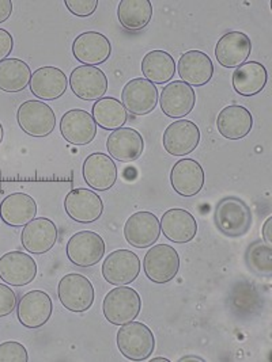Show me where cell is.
Listing matches in <instances>:
<instances>
[{"label":"cell","instance_id":"obj_1","mask_svg":"<svg viewBox=\"0 0 272 362\" xmlns=\"http://www.w3.org/2000/svg\"><path fill=\"white\" fill-rule=\"evenodd\" d=\"M214 223L222 235L232 239L242 238L252 227V211L241 198L234 196L222 198L215 206Z\"/></svg>","mask_w":272,"mask_h":362},{"label":"cell","instance_id":"obj_2","mask_svg":"<svg viewBox=\"0 0 272 362\" xmlns=\"http://www.w3.org/2000/svg\"><path fill=\"white\" fill-rule=\"evenodd\" d=\"M140 311L142 298L134 288L127 285L109 291L102 303L105 319L115 326H123L135 320Z\"/></svg>","mask_w":272,"mask_h":362},{"label":"cell","instance_id":"obj_3","mask_svg":"<svg viewBox=\"0 0 272 362\" xmlns=\"http://www.w3.org/2000/svg\"><path fill=\"white\" fill-rule=\"evenodd\" d=\"M120 353L130 361H144L155 350L153 331L142 322H130L118 331Z\"/></svg>","mask_w":272,"mask_h":362},{"label":"cell","instance_id":"obj_4","mask_svg":"<svg viewBox=\"0 0 272 362\" xmlns=\"http://www.w3.org/2000/svg\"><path fill=\"white\" fill-rule=\"evenodd\" d=\"M19 128L35 139L50 136L56 127V115L44 100L30 99L23 102L17 110Z\"/></svg>","mask_w":272,"mask_h":362},{"label":"cell","instance_id":"obj_5","mask_svg":"<svg viewBox=\"0 0 272 362\" xmlns=\"http://www.w3.org/2000/svg\"><path fill=\"white\" fill-rule=\"evenodd\" d=\"M57 297L69 313H86L91 308L96 292L91 281L78 273L64 276L57 285Z\"/></svg>","mask_w":272,"mask_h":362},{"label":"cell","instance_id":"obj_6","mask_svg":"<svg viewBox=\"0 0 272 362\" xmlns=\"http://www.w3.org/2000/svg\"><path fill=\"white\" fill-rule=\"evenodd\" d=\"M143 270L154 284H168L180 270V257L169 245L152 246L143 259Z\"/></svg>","mask_w":272,"mask_h":362},{"label":"cell","instance_id":"obj_7","mask_svg":"<svg viewBox=\"0 0 272 362\" xmlns=\"http://www.w3.org/2000/svg\"><path fill=\"white\" fill-rule=\"evenodd\" d=\"M105 242L97 232L81 230L72 235L68 240L67 258L78 267H91L101 262L105 255Z\"/></svg>","mask_w":272,"mask_h":362},{"label":"cell","instance_id":"obj_8","mask_svg":"<svg viewBox=\"0 0 272 362\" xmlns=\"http://www.w3.org/2000/svg\"><path fill=\"white\" fill-rule=\"evenodd\" d=\"M142 264L131 250H116L110 252L102 264V277L115 286L132 284L139 277Z\"/></svg>","mask_w":272,"mask_h":362},{"label":"cell","instance_id":"obj_9","mask_svg":"<svg viewBox=\"0 0 272 362\" xmlns=\"http://www.w3.org/2000/svg\"><path fill=\"white\" fill-rule=\"evenodd\" d=\"M52 313L51 296L44 291H30L18 301V320L26 329L42 327L51 319Z\"/></svg>","mask_w":272,"mask_h":362},{"label":"cell","instance_id":"obj_10","mask_svg":"<svg viewBox=\"0 0 272 362\" xmlns=\"http://www.w3.org/2000/svg\"><path fill=\"white\" fill-rule=\"evenodd\" d=\"M64 209L68 217L81 224L96 223L103 212L101 197L90 189H72L64 198Z\"/></svg>","mask_w":272,"mask_h":362},{"label":"cell","instance_id":"obj_11","mask_svg":"<svg viewBox=\"0 0 272 362\" xmlns=\"http://www.w3.org/2000/svg\"><path fill=\"white\" fill-rule=\"evenodd\" d=\"M157 86L144 78H135L121 91V103L132 115H150L158 103Z\"/></svg>","mask_w":272,"mask_h":362},{"label":"cell","instance_id":"obj_12","mask_svg":"<svg viewBox=\"0 0 272 362\" xmlns=\"http://www.w3.org/2000/svg\"><path fill=\"white\" fill-rule=\"evenodd\" d=\"M164 148L171 156H186L198 148L200 129L189 119H177L165 129L162 137Z\"/></svg>","mask_w":272,"mask_h":362},{"label":"cell","instance_id":"obj_13","mask_svg":"<svg viewBox=\"0 0 272 362\" xmlns=\"http://www.w3.org/2000/svg\"><path fill=\"white\" fill-rule=\"evenodd\" d=\"M123 232L130 246L136 248L152 247L161 236V224L155 214L142 211L128 217Z\"/></svg>","mask_w":272,"mask_h":362},{"label":"cell","instance_id":"obj_14","mask_svg":"<svg viewBox=\"0 0 272 362\" xmlns=\"http://www.w3.org/2000/svg\"><path fill=\"white\" fill-rule=\"evenodd\" d=\"M72 93L84 100H98L108 91V78L98 66H76L68 79Z\"/></svg>","mask_w":272,"mask_h":362},{"label":"cell","instance_id":"obj_15","mask_svg":"<svg viewBox=\"0 0 272 362\" xmlns=\"http://www.w3.org/2000/svg\"><path fill=\"white\" fill-rule=\"evenodd\" d=\"M158 100L164 115L173 119H181L193 110L196 94L187 83L174 81L164 87Z\"/></svg>","mask_w":272,"mask_h":362},{"label":"cell","instance_id":"obj_16","mask_svg":"<svg viewBox=\"0 0 272 362\" xmlns=\"http://www.w3.org/2000/svg\"><path fill=\"white\" fill-rule=\"evenodd\" d=\"M72 54L84 66H100L110 57L112 44L103 34L85 32L74 40Z\"/></svg>","mask_w":272,"mask_h":362},{"label":"cell","instance_id":"obj_17","mask_svg":"<svg viewBox=\"0 0 272 362\" xmlns=\"http://www.w3.org/2000/svg\"><path fill=\"white\" fill-rule=\"evenodd\" d=\"M82 174L86 183L97 192H106L118 182V165L115 160L102 152L91 153L82 165Z\"/></svg>","mask_w":272,"mask_h":362},{"label":"cell","instance_id":"obj_18","mask_svg":"<svg viewBox=\"0 0 272 362\" xmlns=\"http://www.w3.org/2000/svg\"><path fill=\"white\" fill-rule=\"evenodd\" d=\"M204 181L203 167L195 159L184 158L173 165L170 171V185L181 197H193L199 194L203 189Z\"/></svg>","mask_w":272,"mask_h":362},{"label":"cell","instance_id":"obj_19","mask_svg":"<svg viewBox=\"0 0 272 362\" xmlns=\"http://www.w3.org/2000/svg\"><path fill=\"white\" fill-rule=\"evenodd\" d=\"M63 139L74 146H87L97 136V124L93 115L84 109H72L60 119Z\"/></svg>","mask_w":272,"mask_h":362},{"label":"cell","instance_id":"obj_20","mask_svg":"<svg viewBox=\"0 0 272 362\" xmlns=\"http://www.w3.org/2000/svg\"><path fill=\"white\" fill-rule=\"evenodd\" d=\"M37 276V264L29 254L10 251L0 258V280L11 286H25Z\"/></svg>","mask_w":272,"mask_h":362},{"label":"cell","instance_id":"obj_21","mask_svg":"<svg viewBox=\"0 0 272 362\" xmlns=\"http://www.w3.org/2000/svg\"><path fill=\"white\" fill-rule=\"evenodd\" d=\"M57 236V227L51 218L37 217L23 227L21 242L26 251L41 255L55 247Z\"/></svg>","mask_w":272,"mask_h":362},{"label":"cell","instance_id":"obj_22","mask_svg":"<svg viewBox=\"0 0 272 362\" xmlns=\"http://www.w3.org/2000/svg\"><path fill=\"white\" fill-rule=\"evenodd\" d=\"M106 149L113 160L131 163L142 156L144 140L134 128H119L106 139Z\"/></svg>","mask_w":272,"mask_h":362},{"label":"cell","instance_id":"obj_23","mask_svg":"<svg viewBox=\"0 0 272 362\" xmlns=\"http://www.w3.org/2000/svg\"><path fill=\"white\" fill-rule=\"evenodd\" d=\"M252 53V41L242 32L223 34L215 47V57L225 68H237L246 63Z\"/></svg>","mask_w":272,"mask_h":362},{"label":"cell","instance_id":"obj_24","mask_svg":"<svg viewBox=\"0 0 272 362\" xmlns=\"http://www.w3.org/2000/svg\"><path fill=\"white\" fill-rule=\"evenodd\" d=\"M176 69L181 82L191 87H202L211 81L214 75V64L207 53L202 50H188L181 54Z\"/></svg>","mask_w":272,"mask_h":362},{"label":"cell","instance_id":"obj_25","mask_svg":"<svg viewBox=\"0 0 272 362\" xmlns=\"http://www.w3.org/2000/svg\"><path fill=\"white\" fill-rule=\"evenodd\" d=\"M29 86L34 97L42 100H55L66 94L68 79L57 66H41L32 74Z\"/></svg>","mask_w":272,"mask_h":362},{"label":"cell","instance_id":"obj_26","mask_svg":"<svg viewBox=\"0 0 272 362\" xmlns=\"http://www.w3.org/2000/svg\"><path fill=\"white\" fill-rule=\"evenodd\" d=\"M159 224L164 236L177 245H184L193 240L198 233L196 218L181 208H173L166 211L162 216Z\"/></svg>","mask_w":272,"mask_h":362},{"label":"cell","instance_id":"obj_27","mask_svg":"<svg viewBox=\"0 0 272 362\" xmlns=\"http://www.w3.org/2000/svg\"><path fill=\"white\" fill-rule=\"evenodd\" d=\"M254 128L252 113L239 105L223 107L217 117V129L227 140H241Z\"/></svg>","mask_w":272,"mask_h":362},{"label":"cell","instance_id":"obj_28","mask_svg":"<svg viewBox=\"0 0 272 362\" xmlns=\"http://www.w3.org/2000/svg\"><path fill=\"white\" fill-rule=\"evenodd\" d=\"M37 202L26 193H13L0 204V218L10 227H25L35 218Z\"/></svg>","mask_w":272,"mask_h":362},{"label":"cell","instance_id":"obj_29","mask_svg":"<svg viewBox=\"0 0 272 362\" xmlns=\"http://www.w3.org/2000/svg\"><path fill=\"white\" fill-rule=\"evenodd\" d=\"M268 81L266 66L257 62L244 63L237 66L232 76L234 91L242 97H254L261 93Z\"/></svg>","mask_w":272,"mask_h":362},{"label":"cell","instance_id":"obj_30","mask_svg":"<svg viewBox=\"0 0 272 362\" xmlns=\"http://www.w3.org/2000/svg\"><path fill=\"white\" fill-rule=\"evenodd\" d=\"M142 74L153 84H166L176 74L174 59L165 50H152L142 59Z\"/></svg>","mask_w":272,"mask_h":362},{"label":"cell","instance_id":"obj_31","mask_svg":"<svg viewBox=\"0 0 272 362\" xmlns=\"http://www.w3.org/2000/svg\"><path fill=\"white\" fill-rule=\"evenodd\" d=\"M118 18L125 30H143L153 18V4L150 0H121Z\"/></svg>","mask_w":272,"mask_h":362},{"label":"cell","instance_id":"obj_32","mask_svg":"<svg viewBox=\"0 0 272 362\" xmlns=\"http://www.w3.org/2000/svg\"><path fill=\"white\" fill-rule=\"evenodd\" d=\"M32 79V69L21 59H6L0 62V90L16 94L23 91Z\"/></svg>","mask_w":272,"mask_h":362},{"label":"cell","instance_id":"obj_33","mask_svg":"<svg viewBox=\"0 0 272 362\" xmlns=\"http://www.w3.org/2000/svg\"><path fill=\"white\" fill-rule=\"evenodd\" d=\"M91 115L97 124L105 131H116L123 128L128 119V112L119 99L103 97L96 100L91 109Z\"/></svg>","mask_w":272,"mask_h":362},{"label":"cell","instance_id":"obj_34","mask_svg":"<svg viewBox=\"0 0 272 362\" xmlns=\"http://www.w3.org/2000/svg\"><path fill=\"white\" fill-rule=\"evenodd\" d=\"M245 264L256 274L270 277L272 274V247H268L261 240H256L245 251Z\"/></svg>","mask_w":272,"mask_h":362},{"label":"cell","instance_id":"obj_35","mask_svg":"<svg viewBox=\"0 0 272 362\" xmlns=\"http://www.w3.org/2000/svg\"><path fill=\"white\" fill-rule=\"evenodd\" d=\"M28 361H29V354L26 347L22 344L16 341H8L0 345V362Z\"/></svg>","mask_w":272,"mask_h":362},{"label":"cell","instance_id":"obj_36","mask_svg":"<svg viewBox=\"0 0 272 362\" xmlns=\"http://www.w3.org/2000/svg\"><path fill=\"white\" fill-rule=\"evenodd\" d=\"M68 11L79 18L93 16L98 7V0H66Z\"/></svg>","mask_w":272,"mask_h":362},{"label":"cell","instance_id":"obj_37","mask_svg":"<svg viewBox=\"0 0 272 362\" xmlns=\"http://www.w3.org/2000/svg\"><path fill=\"white\" fill-rule=\"evenodd\" d=\"M17 295L7 285L0 284V317H4L17 308Z\"/></svg>","mask_w":272,"mask_h":362},{"label":"cell","instance_id":"obj_38","mask_svg":"<svg viewBox=\"0 0 272 362\" xmlns=\"http://www.w3.org/2000/svg\"><path fill=\"white\" fill-rule=\"evenodd\" d=\"M14 49V38L4 29H0V62L8 59L10 53Z\"/></svg>","mask_w":272,"mask_h":362},{"label":"cell","instance_id":"obj_39","mask_svg":"<svg viewBox=\"0 0 272 362\" xmlns=\"http://www.w3.org/2000/svg\"><path fill=\"white\" fill-rule=\"evenodd\" d=\"M261 235H263V242L268 246L272 247V216H268L267 220L263 224V230H261Z\"/></svg>","mask_w":272,"mask_h":362},{"label":"cell","instance_id":"obj_40","mask_svg":"<svg viewBox=\"0 0 272 362\" xmlns=\"http://www.w3.org/2000/svg\"><path fill=\"white\" fill-rule=\"evenodd\" d=\"M13 14V3L10 0H0V23L6 22Z\"/></svg>","mask_w":272,"mask_h":362},{"label":"cell","instance_id":"obj_41","mask_svg":"<svg viewBox=\"0 0 272 362\" xmlns=\"http://www.w3.org/2000/svg\"><path fill=\"white\" fill-rule=\"evenodd\" d=\"M180 362H188V361H199L204 362L205 360L202 358V357H198V356H186V357H183V358H180L178 360Z\"/></svg>","mask_w":272,"mask_h":362},{"label":"cell","instance_id":"obj_42","mask_svg":"<svg viewBox=\"0 0 272 362\" xmlns=\"http://www.w3.org/2000/svg\"><path fill=\"white\" fill-rule=\"evenodd\" d=\"M152 362H170V360H168V358H164V357H157V358H153Z\"/></svg>","mask_w":272,"mask_h":362},{"label":"cell","instance_id":"obj_43","mask_svg":"<svg viewBox=\"0 0 272 362\" xmlns=\"http://www.w3.org/2000/svg\"><path fill=\"white\" fill-rule=\"evenodd\" d=\"M3 137H4V129H3V125H1V122H0V144H1V141H3Z\"/></svg>","mask_w":272,"mask_h":362}]
</instances>
